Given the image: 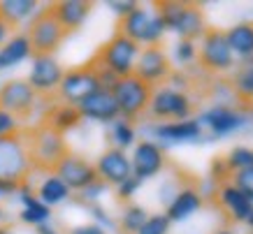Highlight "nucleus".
Listing matches in <instances>:
<instances>
[{"label":"nucleus","instance_id":"nucleus-1","mask_svg":"<svg viewBox=\"0 0 253 234\" xmlns=\"http://www.w3.org/2000/svg\"><path fill=\"white\" fill-rule=\"evenodd\" d=\"M23 142H26V151H28V160H31V169L49 174V176L72 153L65 137L42 128L40 123L35 128H23Z\"/></svg>","mask_w":253,"mask_h":234},{"label":"nucleus","instance_id":"nucleus-2","mask_svg":"<svg viewBox=\"0 0 253 234\" xmlns=\"http://www.w3.org/2000/svg\"><path fill=\"white\" fill-rule=\"evenodd\" d=\"M156 16L163 21L165 31H174L181 39H200L207 31L205 9L195 2H156Z\"/></svg>","mask_w":253,"mask_h":234},{"label":"nucleus","instance_id":"nucleus-3","mask_svg":"<svg viewBox=\"0 0 253 234\" xmlns=\"http://www.w3.org/2000/svg\"><path fill=\"white\" fill-rule=\"evenodd\" d=\"M26 38L31 44V58H51L70 35L58 23L51 7L46 5L44 9H38L31 19L28 28H26Z\"/></svg>","mask_w":253,"mask_h":234},{"label":"nucleus","instance_id":"nucleus-4","mask_svg":"<svg viewBox=\"0 0 253 234\" xmlns=\"http://www.w3.org/2000/svg\"><path fill=\"white\" fill-rule=\"evenodd\" d=\"M154 91H156L154 86L146 83L144 79H139L137 75H128V77H123V79H119L116 86L112 88V95H114L116 107H119V116H121L123 121L135 125L149 112Z\"/></svg>","mask_w":253,"mask_h":234},{"label":"nucleus","instance_id":"nucleus-5","mask_svg":"<svg viewBox=\"0 0 253 234\" xmlns=\"http://www.w3.org/2000/svg\"><path fill=\"white\" fill-rule=\"evenodd\" d=\"M200 70L209 77H218L223 72H230L237 68L235 63V53L230 51L228 38L223 28L216 26H207L205 35L200 38V46H198V61Z\"/></svg>","mask_w":253,"mask_h":234},{"label":"nucleus","instance_id":"nucleus-6","mask_svg":"<svg viewBox=\"0 0 253 234\" xmlns=\"http://www.w3.org/2000/svg\"><path fill=\"white\" fill-rule=\"evenodd\" d=\"M139 49H142V46H139L137 42H132V39H128L126 35L114 31V35L91 56V61L95 63L98 68L107 70V72L116 75L119 79H123V77L132 75L135 61H137V56H139Z\"/></svg>","mask_w":253,"mask_h":234},{"label":"nucleus","instance_id":"nucleus-7","mask_svg":"<svg viewBox=\"0 0 253 234\" xmlns=\"http://www.w3.org/2000/svg\"><path fill=\"white\" fill-rule=\"evenodd\" d=\"M31 160L23 142V128L7 137H0V179L14 183H28L31 179Z\"/></svg>","mask_w":253,"mask_h":234},{"label":"nucleus","instance_id":"nucleus-8","mask_svg":"<svg viewBox=\"0 0 253 234\" xmlns=\"http://www.w3.org/2000/svg\"><path fill=\"white\" fill-rule=\"evenodd\" d=\"M95 91H100V81H98V68L93 65V61L84 63V65H77L72 70H65L63 75V81L56 91V102H63V105H75L84 102L88 95H93Z\"/></svg>","mask_w":253,"mask_h":234},{"label":"nucleus","instance_id":"nucleus-9","mask_svg":"<svg viewBox=\"0 0 253 234\" xmlns=\"http://www.w3.org/2000/svg\"><path fill=\"white\" fill-rule=\"evenodd\" d=\"M40 107V95L26 79H9L0 86V112L9 114L16 123H26Z\"/></svg>","mask_w":253,"mask_h":234},{"label":"nucleus","instance_id":"nucleus-10","mask_svg":"<svg viewBox=\"0 0 253 234\" xmlns=\"http://www.w3.org/2000/svg\"><path fill=\"white\" fill-rule=\"evenodd\" d=\"M195 109L198 107L193 105V98L186 91H176V88L163 86V88L154 91V98H151L146 116L154 118V121H168V123L188 121Z\"/></svg>","mask_w":253,"mask_h":234},{"label":"nucleus","instance_id":"nucleus-11","mask_svg":"<svg viewBox=\"0 0 253 234\" xmlns=\"http://www.w3.org/2000/svg\"><path fill=\"white\" fill-rule=\"evenodd\" d=\"M116 33L126 35L128 39L137 42V44H158L165 33V26L158 16L149 14L144 7H135L132 12H128L126 16L119 19L116 23Z\"/></svg>","mask_w":253,"mask_h":234},{"label":"nucleus","instance_id":"nucleus-12","mask_svg":"<svg viewBox=\"0 0 253 234\" xmlns=\"http://www.w3.org/2000/svg\"><path fill=\"white\" fill-rule=\"evenodd\" d=\"M172 72H174V68H172V63H169L168 53H165L161 42L158 44H146L139 49L132 75H137L139 79L151 83L154 88H163Z\"/></svg>","mask_w":253,"mask_h":234},{"label":"nucleus","instance_id":"nucleus-13","mask_svg":"<svg viewBox=\"0 0 253 234\" xmlns=\"http://www.w3.org/2000/svg\"><path fill=\"white\" fill-rule=\"evenodd\" d=\"M65 70L61 68V63L51 58H33V68L31 75L26 81L33 86V91L40 95V100H49L51 105L56 102V91L63 81Z\"/></svg>","mask_w":253,"mask_h":234},{"label":"nucleus","instance_id":"nucleus-14","mask_svg":"<svg viewBox=\"0 0 253 234\" xmlns=\"http://www.w3.org/2000/svg\"><path fill=\"white\" fill-rule=\"evenodd\" d=\"M214 204H216V209L223 213L225 225L246 223V218H249L253 211V202L239 188H235L232 183H223V186L216 188Z\"/></svg>","mask_w":253,"mask_h":234},{"label":"nucleus","instance_id":"nucleus-15","mask_svg":"<svg viewBox=\"0 0 253 234\" xmlns=\"http://www.w3.org/2000/svg\"><path fill=\"white\" fill-rule=\"evenodd\" d=\"M168 165V156L161 146L151 139H142V142L135 146L130 158V167H132V176L144 181V179H151V176H158V174L165 169Z\"/></svg>","mask_w":253,"mask_h":234},{"label":"nucleus","instance_id":"nucleus-16","mask_svg":"<svg viewBox=\"0 0 253 234\" xmlns=\"http://www.w3.org/2000/svg\"><path fill=\"white\" fill-rule=\"evenodd\" d=\"M54 176H58L70 190H79V193L98 181L95 165L88 162L84 156H77V153H70L68 158L56 167Z\"/></svg>","mask_w":253,"mask_h":234},{"label":"nucleus","instance_id":"nucleus-17","mask_svg":"<svg viewBox=\"0 0 253 234\" xmlns=\"http://www.w3.org/2000/svg\"><path fill=\"white\" fill-rule=\"evenodd\" d=\"M95 174L98 179L105 186H114L119 188L123 181H128L132 176V167H130V158L116 149V146H109L107 151L100 153L98 162H95Z\"/></svg>","mask_w":253,"mask_h":234},{"label":"nucleus","instance_id":"nucleus-18","mask_svg":"<svg viewBox=\"0 0 253 234\" xmlns=\"http://www.w3.org/2000/svg\"><path fill=\"white\" fill-rule=\"evenodd\" d=\"M202 206H205V195L200 193L198 181L191 179L172 195V202L168 204L165 216H168L169 223H184L198 211H202Z\"/></svg>","mask_w":253,"mask_h":234},{"label":"nucleus","instance_id":"nucleus-19","mask_svg":"<svg viewBox=\"0 0 253 234\" xmlns=\"http://www.w3.org/2000/svg\"><path fill=\"white\" fill-rule=\"evenodd\" d=\"M82 118H91V121H100V123H114L119 121V107H116V100L109 91H95L93 95L79 102L77 105Z\"/></svg>","mask_w":253,"mask_h":234},{"label":"nucleus","instance_id":"nucleus-20","mask_svg":"<svg viewBox=\"0 0 253 234\" xmlns=\"http://www.w3.org/2000/svg\"><path fill=\"white\" fill-rule=\"evenodd\" d=\"M49 7H51L56 19H58V23L65 28V33L72 35L88 19V14H91V9H93V2H86V0H61V2H51Z\"/></svg>","mask_w":253,"mask_h":234},{"label":"nucleus","instance_id":"nucleus-21","mask_svg":"<svg viewBox=\"0 0 253 234\" xmlns=\"http://www.w3.org/2000/svg\"><path fill=\"white\" fill-rule=\"evenodd\" d=\"M84 121L82 118V114L75 105H63V102H54V105H49V109L44 112L42 116V121L40 125L46 130H51V132H58V135L65 137V132L70 130L79 128V123Z\"/></svg>","mask_w":253,"mask_h":234},{"label":"nucleus","instance_id":"nucleus-22","mask_svg":"<svg viewBox=\"0 0 253 234\" xmlns=\"http://www.w3.org/2000/svg\"><path fill=\"white\" fill-rule=\"evenodd\" d=\"M202 121L207 123V128L211 130L214 137H225L237 128H242L246 123V116L239 109H232L228 105H216L202 116Z\"/></svg>","mask_w":253,"mask_h":234},{"label":"nucleus","instance_id":"nucleus-23","mask_svg":"<svg viewBox=\"0 0 253 234\" xmlns=\"http://www.w3.org/2000/svg\"><path fill=\"white\" fill-rule=\"evenodd\" d=\"M230 91L239 109H253V63H239L230 79Z\"/></svg>","mask_w":253,"mask_h":234},{"label":"nucleus","instance_id":"nucleus-24","mask_svg":"<svg viewBox=\"0 0 253 234\" xmlns=\"http://www.w3.org/2000/svg\"><path fill=\"white\" fill-rule=\"evenodd\" d=\"M151 132L158 139H168V142H191V139H198L202 135V125L195 118H188V121H172L154 125Z\"/></svg>","mask_w":253,"mask_h":234},{"label":"nucleus","instance_id":"nucleus-25","mask_svg":"<svg viewBox=\"0 0 253 234\" xmlns=\"http://www.w3.org/2000/svg\"><path fill=\"white\" fill-rule=\"evenodd\" d=\"M225 38H228L230 51L237 53L242 58V63H253V23L251 21L232 26L230 31H225Z\"/></svg>","mask_w":253,"mask_h":234},{"label":"nucleus","instance_id":"nucleus-26","mask_svg":"<svg viewBox=\"0 0 253 234\" xmlns=\"http://www.w3.org/2000/svg\"><path fill=\"white\" fill-rule=\"evenodd\" d=\"M38 12V2L33 0H0V16L5 19L9 31L16 33L26 19L35 16Z\"/></svg>","mask_w":253,"mask_h":234},{"label":"nucleus","instance_id":"nucleus-27","mask_svg":"<svg viewBox=\"0 0 253 234\" xmlns=\"http://www.w3.org/2000/svg\"><path fill=\"white\" fill-rule=\"evenodd\" d=\"M26 58H31V44L26 33H16L0 46V68H14Z\"/></svg>","mask_w":253,"mask_h":234},{"label":"nucleus","instance_id":"nucleus-28","mask_svg":"<svg viewBox=\"0 0 253 234\" xmlns=\"http://www.w3.org/2000/svg\"><path fill=\"white\" fill-rule=\"evenodd\" d=\"M21 202H23V209H21L23 223H28V225H44L49 220V206L40 202L38 195L28 188V183L21 188Z\"/></svg>","mask_w":253,"mask_h":234},{"label":"nucleus","instance_id":"nucleus-29","mask_svg":"<svg viewBox=\"0 0 253 234\" xmlns=\"http://www.w3.org/2000/svg\"><path fill=\"white\" fill-rule=\"evenodd\" d=\"M68 197H70V188L58 176H54V174L46 176L38 188V199L42 204H46V206H49V204H58V202H63V199H68Z\"/></svg>","mask_w":253,"mask_h":234},{"label":"nucleus","instance_id":"nucleus-30","mask_svg":"<svg viewBox=\"0 0 253 234\" xmlns=\"http://www.w3.org/2000/svg\"><path fill=\"white\" fill-rule=\"evenodd\" d=\"M146 218H149V213L144 211V206L132 204V202L126 204V209H123V213H121V220H119V230H121L123 234H137Z\"/></svg>","mask_w":253,"mask_h":234},{"label":"nucleus","instance_id":"nucleus-31","mask_svg":"<svg viewBox=\"0 0 253 234\" xmlns=\"http://www.w3.org/2000/svg\"><path fill=\"white\" fill-rule=\"evenodd\" d=\"M232 174L235 172H232V167H230V162H228L225 156H216V158L211 160V165H209V176H211V181H214L216 188L223 186V183H230Z\"/></svg>","mask_w":253,"mask_h":234},{"label":"nucleus","instance_id":"nucleus-32","mask_svg":"<svg viewBox=\"0 0 253 234\" xmlns=\"http://www.w3.org/2000/svg\"><path fill=\"white\" fill-rule=\"evenodd\" d=\"M112 139H114L116 149L123 151L126 146H130V144L135 142V125L128 121H123V118L114 121V125H112Z\"/></svg>","mask_w":253,"mask_h":234},{"label":"nucleus","instance_id":"nucleus-33","mask_svg":"<svg viewBox=\"0 0 253 234\" xmlns=\"http://www.w3.org/2000/svg\"><path fill=\"white\" fill-rule=\"evenodd\" d=\"M228 162H230L232 172H244V169H253V149H246V146H235L228 156Z\"/></svg>","mask_w":253,"mask_h":234},{"label":"nucleus","instance_id":"nucleus-34","mask_svg":"<svg viewBox=\"0 0 253 234\" xmlns=\"http://www.w3.org/2000/svg\"><path fill=\"white\" fill-rule=\"evenodd\" d=\"M169 232V220L165 213H154L144 220V225L139 227L137 234H168Z\"/></svg>","mask_w":253,"mask_h":234},{"label":"nucleus","instance_id":"nucleus-35","mask_svg":"<svg viewBox=\"0 0 253 234\" xmlns=\"http://www.w3.org/2000/svg\"><path fill=\"white\" fill-rule=\"evenodd\" d=\"M174 56H176V63L191 65V63L198 61V46L191 39H179V44L174 46Z\"/></svg>","mask_w":253,"mask_h":234},{"label":"nucleus","instance_id":"nucleus-36","mask_svg":"<svg viewBox=\"0 0 253 234\" xmlns=\"http://www.w3.org/2000/svg\"><path fill=\"white\" fill-rule=\"evenodd\" d=\"M232 186L239 188L249 199L253 202V169H244V172H235L232 174Z\"/></svg>","mask_w":253,"mask_h":234},{"label":"nucleus","instance_id":"nucleus-37","mask_svg":"<svg viewBox=\"0 0 253 234\" xmlns=\"http://www.w3.org/2000/svg\"><path fill=\"white\" fill-rule=\"evenodd\" d=\"M139 179H135V176H130L128 181H123L119 188H116V195H119V202H123V204H130L132 202V195L137 193V188H139Z\"/></svg>","mask_w":253,"mask_h":234},{"label":"nucleus","instance_id":"nucleus-38","mask_svg":"<svg viewBox=\"0 0 253 234\" xmlns=\"http://www.w3.org/2000/svg\"><path fill=\"white\" fill-rule=\"evenodd\" d=\"M16 130H19V123H16L9 114L0 112V137H7V135H12V132H16Z\"/></svg>","mask_w":253,"mask_h":234},{"label":"nucleus","instance_id":"nucleus-39","mask_svg":"<svg viewBox=\"0 0 253 234\" xmlns=\"http://www.w3.org/2000/svg\"><path fill=\"white\" fill-rule=\"evenodd\" d=\"M109 7L114 9L116 14L126 16V14H128V12H132V9L137 7V2H109Z\"/></svg>","mask_w":253,"mask_h":234},{"label":"nucleus","instance_id":"nucleus-40","mask_svg":"<svg viewBox=\"0 0 253 234\" xmlns=\"http://www.w3.org/2000/svg\"><path fill=\"white\" fill-rule=\"evenodd\" d=\"M72 234H105V232H102L98 225H86V227H77V230H72Z\"/></svg>","mask_w":253,"mask_h":234},{"label":"nucleus","instance_id":"nucleus-41","mask_svg":"<svg viewBox=\"0 0 253 234\" xmlns=\"http://www.w3.org/2000/svg\"><path fill=\"white\" fill-rule=\"evenodd\" d=\"M9 33H12V31H9V26L5 23V19L0 16V44H5V39H7Z\"/></svg>","mask_w":253,"mask_h":234},{"label":"nucleus","instance_id":"nucleus-42","mask_svg":"<svg viewBox=\"0 0 253 234\" xmlns=\"http://www.w3.org/2000/svg\"><path fill=\"white\" fill-rule=\"evenodd\" d=\"M38 234H58L56 230H51L49 225H38V230H35Z\"/></svg>","mask_w":253,"mask_h":234},{"label":"nucleus","instance_id":"nucleus-43","mask_svg":"<svg viewBox=\"0 0 253 234\" xmlns=\"http://www.w3.org/2000/svg\"><path fill=\"white\" fill-rule=\"evenodd\" d=\"M216 234H235V232H232L230 227H223V230H218V232H216Z\"/></svg>","mask_w":253,"mask_h":234},{"label":"nucleus","instance_id":"nucleus-44","mask_svg":"<svg viewBox=\"0 0 253 234\" xmlns=\"http://www.w3.org/2000/svg\"><path fill=\"white\" fill-rule=\"evenodd\" d=\"M246 223H249V227H251V230H253V211H251V216L246 218Z\"/></svg>","mask_w":253,"mask_h":234},{"label":"nucleus","instance_id":"nucleus-45","mask_svg":"<svg viewBox=\"0 0 253 234\" xmlns=\"http://www.w3.org/2000/svg\"><path fill=\"white\" fill-rule=\"evenodd\" d=\"M0 234H9V227H0Z\"/></svg>","mask_w":253,"mask_h":234},{"label":"nucleus","instance_id":"nucleus-46","mask_svg":"<svg viewBox=\"0 0 253 234\" xmlns=\"http://www.w3.org/2000/svg\"><path fill=\"white\" fill-rule=\"evenodd\" d=\"M249 234H253V230H251V232H249Z\"/></svg>","mask_w":253,"mask_h":234},{"label":"nucleus","instance_id":"nucleus-47","mask_svg":"<svg viewBox=\"0 0 253 234\" xmlns=\"http://www.w3.org/2000/svg\"><path fill=\"white\" fill-rule=\"evenodd\" d=\"M0 216H2V213H0Z\"/></svg>","mask_w":253,"mask_h":234}]
</instances>
